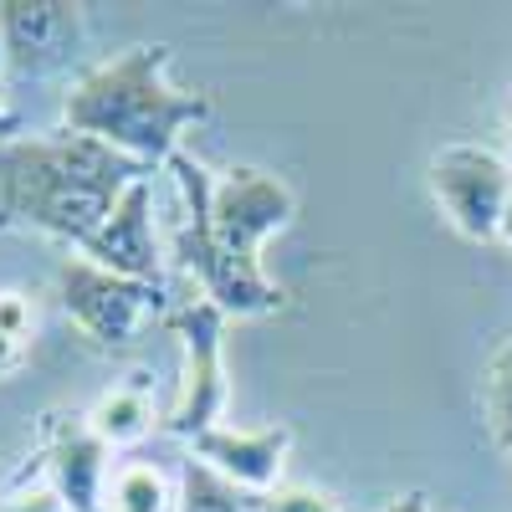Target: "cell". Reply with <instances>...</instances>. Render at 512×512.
Wrapping results in <instances>:
<instances>
[{
	"instance_id": "1",
	"label": "cell",
	"mask_w": 512,
	"mask_h": 512,
	"mask_svg": "<svg viewBox=\"0 0 512 512\" xmlns=\"http://www.w3.org/2000/svg\"><path fill=\"white\" fill-rule=\"evenodd\" d=\"M169 175L185 200L175 262L200 287V297L226 318L282 313V287L262 267V246L292 226L297 195L256 164H236L221 180H210V169L185 149L169 159Z\"/></svg>"
},
{
	"instance_id": "2",
	"label": "cell",
	"mask_w": 512,
	"mask_h": 512,
	"mask_svg": "<svg viewBox=\"0 0 512 512\" xmlns=\"http://www.w3.org/2000/svg\"><path fill=\"white\" fill-rule=\"evenodd\" d=\"M144 175L154 169L72 128L11 134L0 139V231H36L77 251Z\"/></svg>"
},
{
	"instance_id": "3",
	"label": "cell",
	"mask_w": 512,
	"mask_h": 512,
	"mask_svg": "<svg viewBox=\"0 0 512 512\" xmlns=\"http://www.w3.org/2000/svg\"><path fill=\"white\" fill-rule=\"evenodd\" d=\"M210 118L205 93H185L169 82V47H128L72 77L62 98V128L103 139L144 169H159L180 154L190 123Z\"/></svg>"
},
{
	"instance_id": "4",
	"label": "cell",
	"mask_w": 512,
	"mask_h": 512,
	"mask_svg": "<svg viewBox=\"0 0 512 512\" xmlns=\"http://www.w3.org/2000/svg\"><path fill=\"white\" fill-rule=\"evenodd\" d=\"M164 323L180 338L185 364H180L175 405L164 410L159 431L195 441L210 425H221V415H226V323L231 318L216 303H205V297H185L180 308L164 313Z\"/></svg>"
},
{
	"instance_id": "5",
	"label": "cell",
	"mask_w": 512,
	"mask_h": 512,
	"mask_svg": "<svg viewBox=\"0 0 512 512\" xmlns=\"http://www.w3.org/2000/svg\"><path fill=\"white\" fill-rule=\"evenodd\" d=\"M57 297H62V308L72 318V328L88 338V344L98 349H123V344H134L139 328L164 308V287H149V282H128L98 262H88V256H62V267H57Z\"/></svg>"
},
{
	"instance_id": "6",
	"label": "cell",
	"mask_w": 512,
	"mask_h": 512,
	"mask_svg": "<svg viewBox=\"0 0 512 512\" xmlns=\"http://www.w3.org/2000/svg\"><path fill=\"white\" fill-rule=\"evenodd\" d=\"M425 185H431L441 216L466 241H497L502 210L512 195V169L487 144H446L425 164Z\"/></svg>"
},
{
	"instance_id": "7",
	"label": "cell",
	"mask_w": 512,
	"mask_h": 512,
	"mask_svg": "<svg viewBox=\"0 0 512 512\" xmlns=\"http://www.w3.org/2000/svg\"><path fill=\"white\" fill-rule=\"evenodd\" d=\"M82 47V6L72 0H0V67L11 77H47Z\"/></svg>"
},
{
	"instance_id": "8",
	"label": "cell",
	"mask_w": 512,
	"mask_h": 512,
	"mask_svg": "<svg viewBox=\"0 0 512 512\" xmlns=\"http://www.w3.org/2000/svg\"><path fill=\"white\" fill-rule=\"evenodd\" d=\"M77 256L128 277V282H149L164 287V251H159V231H154V175L134 180L123 190V200L108 210V221L77 246Z\"/></svg>"
},
{
	"instance_id": "9",
	"label": "cell",
	"mask_w": 512,
	"mask_h": 512,
	"mask_svg": "<svg viewBox=\"0 0 512 512\" xmlns=\"http://www.w3.org/2000/svg\"><path fill=\"white\" fill-rule=\"evenodd\" d=\"M41 446H47V482L67 502V512H103L108 497V446L93 436L88 415L52 410L41 420Z\"/></svg>"
},
{
	"instance_id": "10",
	"label": "cell",
	"mask_w": 512,
	"mask_h": 512,
	"mask_svg": "<svg viewBox=\"0 0 512 512\" xmlns=\"http://www.w3.org/2000/svg\"><path fill=\"white\" fill-rule=\"evenodd\" d=\"M292 451V431L287 425H262V431H241V425H210L205 436L190 441V456L205 461L210 472H221L226 482H236L251 497H267L282 487V466Z\"/></svg>"
},
{
	"instance_id": "11",
	"label": "cell",
	"mask_w": 512,
	"mask_h": 512,
	"mask_svg": "<svg viewBox=\"0 0 512 512\" xmlns=\"http://www.w3.org/2000/svg\"><path fill=\"white\" fill-rule=\"evenodd\" d=\"M88 425H93V436L118 451V446H134L144 441L154 425H164V415H154V400H149V384L134 374L128 384H113V390H103L88 410Z\"/></svg>"
},
{
	"instance_id": "12",
	"label": "cell",
	"mask_w": 512,
	"mask_h": 512,
	"mask_svg": "<svg viewBox=\"0 0 512 512\" xmlns=\"http://www.w3.org/2000/svg\"><path fill=\"white\" fill-rule=\"evenodd\" d=\"M175 502H180V487H169V477L159 472V466L128 461L108 482L103 512H175Z\"/></svg>"
},
{
	"instance_id": "13",
	"label": "cell",
	"mask_w": 512,
	"mask_h": 512,
	"mask_svg": "<svg viewBox=\"0 0 512 512\" xmlns=\"http://www.w3.org/2000/svg\"><path fill=\"white\" fill-rule=\"evenodd\" d=\"M175 512H256V497L190 456L180 466V502H175Z\"/></svg>"
},
{
	"instance_id": "14",
	"label": "cell",
	"mask_w": 512,
	"mask_h": 512,
	"mask_svg": "<svg viewBox=\"0 0 512 512\" xmlns=\"http://www.w3.org/2000/svg\"><path fill=\"white\" fill-rule=\"evenodd\" d=\"M487 431L512 456V338L487 364Z\"/></svg>"
},
{
	"instance_id": "15",
	"label": "cell",
	"mask_w": 512,
	"mask_h": 512,
	"mask_svg": "<svg viewBox=\"0 0 512 512\" xmlns=\"http://www.w3.org/2000/svg\"><path fill=\"white\" fill-rule=\"evenodd\" d=\"M256 512H338V502L318 487H277L256 497Z\"/></svg>"
},
{
	"instance_id": "16",
	"label": "cell",
	"mask_w": 512,
	"mask_h": 512,
	"mask_svg": "<svg viewBox=\"0 0 512 512\" xmlns=\"http://www.w3.org/2000/svg\"><path fill=\"white\" fill-rule=\"evenodd\" d=\"M0 512H67V502L57 497V487L41 477V482H21L16 492L0 497Z\"/></svg>"
},
{
	"instance_id": "17",
	"label": "cell",
	"mask_w": 512,
	"mask_h": 512,
	"mask_svg": "<svg viewBox=\"0 0 512 512\" xmlns=\"http://www.w3.org/2000/svg\"><path fill=\"white\" fill-rule=\"evenodd\" d=\"M31 323H36V313H31V303L21 292H0V333L6 338H31Z\"/></svg>"
},
{
	"instance_id": "18",
	"label": "cell",
	"mask_w": 512,
	"mask_h": 512,
	"mask_svg": "<svg viewBox=\"0 0 512 512\" xmlns=\"http://www.w3.org/2000/svg\"><path fill=\"white\" fill-rule=\"evenodd\" d=\"M384 512H431V497H425V492H400Z\"/></svg>"
},
{
	"instance_id": "19",
	"label": "cell",
	"mask_w": 512,
	"mask_h": 512,
	"mask_svg": "<svg viewBox=\"0 0 512 512\" xmlns=\"http://www.w3.org/2000/svg\"><path fill=\"white\" fill-rule=\"evenodd\" d=\"M21 354H26V344H21V338H6V333H0V374H6V369H16V364H21Z\"/></svg>"
},
{
	"instance_id": "20",
	"label": "cell",
	"mask_w": 512,
	"mask_h": 512,
	"mask_svg": "<svg viewBox=\"0 0 512 512\" xmlns=\"http://www.w3.org/2000/svg\"><path fill=\"white\" fill-rule=\"evenodd\" d=\"M11 123H16V113H11V93H6V67H0V139H11Z\"/></svg>"
},
{
	"instance_id": "21",
	"label": "cell",
	"mask_w": 512,
	"mask_h": 512,
	"mask_svg": "<svg viewBox=\"0 0 512 512\" xmlns=\"http://www.w3.org/2000/svg\"><path fill=\"white\" fill-rule=\"evenodd\" d=\"M497 241L512 251V195H507V210H502V231H497Z\"/></svg>"
},
{
	"instance_id": "22",
	"label": "cell",
	"mask_w": 512,
	"mask_h": 512,
	"mask_svg": "<svg viewBox=\"0 0 512 512\" xmlns=\"http://www.w3.org/2000/svg\"><path fill=\"white\" fill-rule=\"evenodd\" d=\"M502 159H507V169H512V113H507V128H502V149H497Z\"/></svg>"
}]
</instances>
